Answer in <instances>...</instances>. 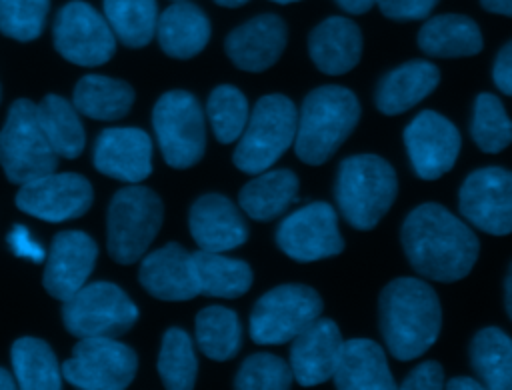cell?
I'll return each mask as SVG.
<instances>
[{"instance_id":"cell-11","label":"cell","mask_w":512,"mask_h":390,"mask_svg":"<svg viewBox=\"0 0 512 390\" xmlns=\"http://www.w3.org/2000/svg\"><path fill=\"white\" fill-rule=\"evenodd\" d=\"M136 368L132 348L108 336H92L80 338L62 366V376L82 390H120L132 382Z\"/></svg>"},{"instance_id":"cell-5","label":"cell","mask_w":512,"mask_h":390,"mask_svg":"<svg viewBox=\"0 0 512 390\" xmlns=\"http://www.w3.org/2000/svg\"><path fill=\"white\" fill-rule=\"evenodd\" d=\"M296 126L298 112L288 96L266 94L258 98L232 154L234 166L252 176L268 170L294 144Z\"/></svg>"},{"instance_id":"cell-50","label":"cell","mask_w":512,"mask_h":390,"mask_svg":"<svg viewBox=\"0 0 512 390\" xmlns=\"http://www.w3.org/2000/svg\"><path fill=\"white\" fill-rule=\"evenodd\" d=\"M214 2L220 4V6H224V8H238V6L246 4L248 0H214Z\"/></svg>"},{"instance_id":"cell-32","label":"cell","mask_w":512,"mask_h":390,"mask_svg":"<svg viewBox=\"0 0 512 390\" xmlns=\"http://www.w3.org/2000/svg\"><path fill=\"white\" fill-rule=\"evenodd\" d=\"M36 118L58 158H76L84 150V128L74 104L48 94L36 104Z\"/></svg>"},{"instance_id":"cell-34","label":"cell","mask_w":512,"mask_h":390,"mask_svg":"<svg viewBox=\"0 0 512 390\" xmlns=\"http://www.w3.org/2000/svg\"><path fill=\"white\" fill-rule=\"evenodd\" d=\"M196 342L204 356L216 362L230 360L242 346L238 314L224 306H206L196 314Z\"/></svg>"},{"instance_id":"cell-52","label":"cell","mask_w":512,"mask_h":390,"mask_svg":"<svg viewBox=\"0 0 512 390\" xmlns=\"http://www.w3.org/2000/svg\"><path fill=\"white\" fill-rule=\"evenodd\" d=\"M176 2H178V0H176Z\"/></svg>"},{"instance_id":"cell-49","label":"cell","mask_w":512,"mask_h":390,"mask_svg":"<svg viewBox=\"0 0 512 390\" xmlns=\"http://www.w3.org/2000/svg\"><path fill=\"white\" fill-rule=\"evenodd\" d=\"M12 388H16L14 376L6 368H0V390H12Z\"/></svg>"},{"instance_id":"cell-37","label":"cell","mask_w":512,"mask_h":390,"mask_svg":"<svg viewBox=\"0 0 512 390\" xmlns=\"http://www.w3.org/2000/svg\"><path fill=\"white\" fill-rule=\"evenodd\" d=\"M158 372L170 390H190L194 386L198 362L192 340L182 328L166 330L158 356Z\"/></svg>"},{"instance_id":"cell-12","label":"cell","mask_w":512,"mask_h":390,"mask_svg":"<svg viewBox=\"0 0 512 390\" xmlns=\"http://www.w3.org/2000/svg\"><path fill=\"white\" fill-rule=\"evenodd\" d=\"M460 214L492 236L512 234V170L484 166L470 172L458 192Z\"/></svg>"},{"instance_id":"cell-43","label":"cell","mask_w":512,"mask_h":390,"mask_svg":"<svg viewBox=\"0 0 512 390\" xmlns=\"http://www.w3.org/2000/svg\"><path fill=\"white\" fill-rule=\"evenodd\" d=\"M8 244L16 256L30 258L32 262H42L46 258L44 248L30 236V230L22 224H16L8 234Z\"/></svg>"},{"instance_id":"cell-33","label":"cell","mask_w":512,"mask_h":390,"mask_svg":"<svg viewBox=\"0 0 512 390\" xmlns=\"http://www.w3.org/2000/svg\"><path fill=\"white\" fill-rule=\"evenodd\" d=\"M14 378L24 390H58L62 368L50 346L38 338H20L12 344Z\"/></svg>"},{"instance_id":"cell-13","label":"cell","mask_w":512,"mask_h":390,"mask_svg":"<svg viewBox=\"0 0 512 390\" xmlns=\"http://www.w3.org/2000/svg\"><path fill=\"white\" fill-rule=\"evenodd\" d=\"M54 46L72 64L100 66L116 50V36L104 16L90 4L74 0L54 20Z\"/></svg>"},{"instance_id":"cell-36","label":"cell","mask_w":512,"mask_h":390,"mask_svg":"<svg viewBox=\"0 0 512 390\" xmlns=\"http://www.w3.org/2000/svg\"><path fill=\"white\" fill-rule=\"evenodd\" d=\"M470 134L486 154H498L512 144V120L496 94L482 92L476 96Z\"/></svg>"},{"instance_id":"cell-7","label":"cell","mask_w":512,"mask_h":390,"mask_svg":"<svg viewBox=\"0 0 512 390\" xmlns=\"http://www.w3.org/2000/svg\"><path fill=\"white\" fill-rule=\"evenodd\" d=\"M0 164L14 184H26L58 166V154L46 140L36 118V104L30 100H16L8 110L0 130Z\"/></svg>"},{"instance_id":"cell-45","label":"cell","mask_w":512,"mask_h":390,"mask_svg":"<svg viewBox=\"0 0 512 390\" xmlns=\"http://www.w3.org/2000/svg\"><path fill=\"white\" fill-rule=\"evenodd\" d=\"M448 390H482V382L472 376H454L444 384Z\"/></svg>"},{"instance_id":"cell-28","label":"cell","mask_w":512,"mask_h":390,"mask_svg":"<svg viewBox=\"0 0 512 390\" xmlns=\"http://www.w3.org/2000/svg\"><path fill=\"white\" fill-rule=\"evenodd\" d=\"M298 184V176L288 168L264 170L242 186L238 204L252 220L270 222L282 216L296 200Z\"/></svg>"},{"instance_id":"cell-30","label":"cell","mask_w":512,"mask_h":390,"mask_svg":"<svg viewBox=\"0 0 512 390\" xmlns=\"http://www.w3.org/2000/svg\"><path fill=\"white\" fill-rule=\"evenodd\" d=\"M470 366L484 388L512 390V338L496 326L478 330L470 342Z\"/></svg>"},{"instance_id":"cell-16","label":"cell","mask_w":512,"mask_h":390,"mask_svg":"<svg viewBox=\"0 0 512 390\" xmlns=\"http://www.w3.org/2000/svg\"><path fill=\"white\" fill-rule=\"evenodd\" d=\"M92 204L90 182L72 172H50L20 184L16 206L40 220L64 222L82 216Z\"/></svg>"},{"instance_id":"cell-19","label":"cell","mask_w":512,"mask_h":390,"mask_svg":"<svg viewBox=\"0 0 512 390\" xmlns=\"http://www.w3.org/2000/svg\"><path fill=\"white\" fill-rule=\"evenodd\" d=\"M286 42V22L276 14H258L234 28L226 36L224 48L236 68L264 72L278 62Z\"/></svg>"},{"instance_id":"cell-3","label":"cell","mask_w":512,"mask_h":390,"mask_svg":"<svg viewBox=\"0 0 512 390\" xmlns=\"http://www.w3.org/2000/svg\"><path fill=\"white\" fill-rule=\"evenodd\" d=\"M358 120L360 102L352 90L338 84L310 90L298 112L296 156L310 166L324 164L354 132Z\"/></svg>"},{"instance_id":"cell-41","label":"cell","mask_w":512,"mask_h":390,"mask_svg":"<svg viewBox=\"0 0 512 390\" xmlns=\"http://www.w3.org/2000/svg\"><path fill=\"white\" fill-rule=\"evenodd\" d=\"M440 0H376L380 12L398 22L424 20L438 6Z\"/></svg>"},{"instance_id":"cell-10","label":"cell","mask_w":512,"mask_h":390,"mask_svg":"<svg viewBox=\"0 0 512 390\" xmlns=\"http://www.w3.org/2000/svg\"><path fill=\"white\" fill-rule=\"evenodd\" d=\"M136 318V304L122 288L110 282L84 284L76 294L64 300L62 308L64 326L76 338H116L130 330Z\"/></svg>"},{"instance_id":"cell-46","label":"cell","mask_w":512,"mask_h":390,"mask_svg":"<svg viewBox=\"0 0 512 390\" xmlns=\"http://www.w3.org/2000/svg\"><path fill=\"white\" fill-rule=\"evenodd\" d=\"M334 2L350 14H364L376 4V0H334Z\"/></svg>"},{"instance_id":"cell-42","label":"cell","mask_w":512,"mask_h":390,"mask_svg":"<svg viewBox=\"0 0 512 390\" xmlns=\"http://www.w3.org/2000/svg\"><path fill=\"white\" fill-rule=\"evenodd\" d=\"M400 388L404 390H442L444 388V370L436 360H426L414 366Z\"/></svg>"},{"instance_id":"cell-4","label":"cell","mask_w":512,"mask_h":390,"mask_svg":"<svg viewBox=\"0 0 512 390\" xmlns=\"http://www.w3.org/2000/svg\"><path fill=\"white\" fill-rule=\"evenodd\" d=\"M398 194L394 168L376 154H354L340 162L334 198L350 226L372 230L392 208Z\"/></svg>"},{"instance_id":"cell-39","label":"cell","mask_w":512,"mask_h":390,"mask_svg":"<svg viewBox=\"0 0 512 390\" xmlns=\"http://www.w3.org/2000/svg\"><path fill=\"white\" fill-rule=\"evenodd\" d=\"M294 382L290 362L270 352L250 354L238 368L234 386L238 390H286Z\"/></svg>"},{"instance_id":"cell-1","label":"cell","mask_w":512,"mask_h":390,"mask_svg":"<svg viewBox=\"0 0 512 390\" xmlns=\"http://www.w3.org/2000/svg\"><path fill=\"white\" fill-rule=\"evenodd\" d=\"M400 240L410 266L436 282L466 278L480 254L472 228L436 202H424L406 216Z\"/></svg>"},{"instance_id":"cell-31","label":"cell","mask_w":512,"mask_h":390,"mask_svg":"<svg viewBox=\"0 0 512 390\" xmlns=\"http://www.w3.org/2000/svg\"><path fill=\"white\" fill-rule=\"evenodd\" d=\"M72 100L74 108L88 118L118 120L128 114L134 102V90L122 80L88 74L78 80Z\"/></svg>"},{"instance_id":"cell-27","label":"cell","mask_w":512,"mask_h":390,"mask_svg":"<svg viewBox=\"0 0 512 390\" xmlns=\"http://www.w3.org/2000/svg\"><path fill=\"white\" fill-rule=\"evenodd\" d=\"M482 32L464 14H438L418 30V48L430 58H466L482 52Z\"/></svg>"},{"instance_id":"cell-26","label":"cell","mask_w":512,"mask_h":390,"mask_svg":"<svg viewBox=\"0 0 512 390\" xmlns=\"http://www.w3.org/2000/svg\"><path fill=\"white\" fill-rule=\"evenodd\" d=\"M156 36L168 56L188 60L206 48L210 40V20L198 6L178 0L158 16Z\"/></svg>"},{"instance_id":"cell-6","label":"cell","mask_w":512,"mask_h":390,"mask_svg":"<svg viewBox=\"0 0 512 390\" xmlns=\"http://www.w3.org/2000/svg\"><path fill=\"white\" fill-rule=\"evenodd\" d=\"M162 200L144 186L118 190L108 208V254L118 264H134L162 226Z\"/></svg>"},{"instance_id":"cell-48","label":"cell","mask_w":512,"mask_h":390,"mask_svg":"<svg viewBox=\"0 0 512 390\" xmlns=\"http://www.w3.org/2000/svg\"><path fill=\"white\" fill-rule=\"evenodd\" d=\"M504 306H506V312L512 320V264L508 266L506 280H504Z\"/></svg>"},{"instance_id":"cell-17","label":"cell","mask_w":512,"mask_h":390,"mask_svg":"<svg viewBox=\"0 0 512 390\" xmlns=\"http://www.w3.org/2000/svg\"><path fill=\"white\" fill-rule=\"evenodd\" d=\"M342 344L344 340L338 324L330 318H316L292 338L290 368L294 380L300 386H318L332 380L342 354Z\"/></svg>"},{"instance_id":"cell-8","label":"cell","mask_w":512,"mask_h":390,"mask_svg":"<svg viewBox=\"0 0 512 390\" xmlns=\"http://www.w3.org/2000/svg\"><path fill=\"white\" fill-rule=\"evenodd\" d=\"M320 294L306 284H280L262 294L250 314V338L276 346L292 342L322 314Z\"/></svg>"},{"instance_id":"cell-44","label":"cell","mask_w":512,"mask_h":390,"mask_svg":"<svg viewBox=\"0 0 512 390\" xmlns=\"http://www.w3.org/2000/svg\"><path fill=\"white\" fill-rule=\"evenodd\" d=\"M492 80L500 92L512 96V40L500 48L492 66Z\"/></svg>"},{"instance_id":"cell-24","label":"cell","mask_w":512,"mask_h":390,"mask_svg":"<svg viewBox=\"0 0 512 390\" xmlns=\"http://www.w3.org/2000/svg\"><path fill=\"white\" fill-rule=\"evenodd\" d=\"M440 84V70L428 60H410L398 68L386 72L376 86V108L386 116L402 114L426 96H430Z\"/></svg>"},{"instance_id":"cell-20","label":"cell","mask_w":512,"mask_h":390,"mask_svg":"<svg viewBox=\"0 0 512 390\" xmlns=\"http://www.w3.org/2000/svg\"><path fill=\"white\" fill-rule=\"evenodd\" d=\"M94 166L102 174L138 184L152 172V142L140 128H106L94 144Z\"/></svg>"},{"instance_id":"cell-23","label":"cell","mask_w":512,"mask_h":390,"mask_svg":"<svg viewBox=\"0 0 512 390\" xmlns=\"http://www.w3.org/2000/svg\"><path fill=\"white\" fill-rule=\"evenodd\" d=\"M308 54L320 72L346 74L362 58V32L350 18L330 16L310 32Z\"/></svg>"},{"instance_id":"cell-35","label":"cell","mask_w":512,"mask_h":390,"mask_svg":"<svg viewBox=\"0 0 512 390\" xmlns=\"http://www.w3.org/2000/svg\"><path fill=\"white\" fill-rule=\"evenodd\" d=\"M104 18L122 44L146 46L156 34V0H104Z\"/></svg>"},{"instance_id":"cell-21","label":"cell","mask_w":512,"mask_h":390,"mask_svg":"<svg viewBox=\"0 0 512 390\" xmlns=\"http://www.w3.org/2000/svg\"><path fill=\"white\" fill-rule=\"evenodd\" d=\"M188 226L200 250L226 252L248 240V226L240 210L222 194L200 196L190 208Z\"/></svg>"},{"instance_id":"cell-38","label":"cell","mask_w":512,"mask_h":390,"mask_svg":"<svg viewBox=\"0 0 512 390\" xmlns=\"http://www.w3.org/2000/svg\"><path fill=\"white\" fill-rule=\"evenodd\" d=\"M206 112H208L212 132L216 140L222 144L236 142L250 118L246 96L236 86H230V84L216 86L210 92Z\"/></svg>"},{"instance_id":"cell-29","label":"cell","mask_w":512,"mask_h":390,"mask_svg":"<svg viewBox=\"0 0 512 390\" xmlns=\"http://www.w3.org/2000/svg\"><path fill=\"white\" fill-rule=\"evenodd\" d=\"M192 264L200 294L212 298H240L250 290L254 280L248 262L228 258L222 252L198 250L192 254Z\"/></svg>"},{"instance_id":"cell-51","label":"cell","mask_w":512,"mask_h":390,"mask_svg":"<svg viewBox=\"0 0 512 390\" xmlns=\"http://www.w3.org/2000/svg\"><path fill=\"white\" fill-rule=\"evenodd\" d=\"M272 2H278V4H292V2H300V0H272Z\"/></svg>"},{"instance_id":"cell-40","label":"cell","mask_w":512,"mask_h":390,"mask_svg":"<svg viewBox=\"0 0 512 390\" xmlns=\"http://www.w3.org/2000/svg\"><path fill=\"white\" fill-rule=\"evenodd\" d=\"M50 0H0V32L18 42L40 36Z\"/></svg>"},{"instance_id":"cell-14","label":"cell","mask_w":512,"mask_h":390,"mask_svg":"<svg viewBox=\"0 0 512 390\" xmlns=\"http://www.w3.org/2000/svg\"><path fill=\"white\" fill-rule=\"evenodd\" d=\"M278 248L298 262H316L338 256L344 240L336 210L328 202H310L288 214L276 230Z\"/></svg>"},{"instance_id":"cell-15","label":"cell","mask_w":512,"mask_h":390,"mask_svg":"<svg viewBox=\"0 0 512 390\" xmlns=\"http://www.w3.org/2000/svg\"><path fill=\"white\" fill-rule=\"evenodd\" d=\"M404 146L416 176L438 180L454 168L462 138L446 116L434 110H422L404 128Z\"/></svg>"},{"instance_id":"cell-25","label":"cell","mask_w":512,"mask_h":390,"mask_svg":"<svg viewBox=\"0 0 512 390\" xmlns=\"http://www.w3.org/2000/svg\"><path fill=\"white\" fill-rule=\"evenodd\" d=\"M338 390H394L386 352L370 338H350L332 376Z\"/></svg>"},{"instance_id":"cell-9","label":"cell","mask_w":512,"mask_h":390,"mask_svg":"<svg viewBox=\"0 0 512 390\" xmlns=\"http://www.w3.org/2000/svg\"><path fill=\"white\" fill-rule=\"evenodd\" d=\"M152 124L168 166L184 170L204 156V112L190 92L170 90L162 94L152 110Z\"/></svg>"},{"instance_id":"cell-47","label":"cell","mask_w":512,"mask_h":390,"mask_svg":"<svg viewBox=\"0 0 512 390\" xmlns=\"http://www.w3.org/2000/svg\"><path fill=\"white\" fill-rule=\"evenodd\" d=\"M482 8L492 14L512 16V0H480Z\"/></svg>"},{"instance_id":"cell-18","label":"cell","mask_w":512,"mask_h":390,"mask_svg":"<svg viewBox=\"0 0 512 390\" xmlns=\"http://www.w3.org/2000/svg\"><path fill=\"white\" fill-rule=\"evenodd\" d=\"M96 242L78 230L60 232L54 236L42 284L46 292L58 300H68L88 280L96 264Z\"/></svg>"},{"instance_id":"cell-2","label":"cell","mask_w":512,"mask_h":390,"mask_svg":"<svg viewBox=\"0 0 512 390\" xmlns=\"http://www.w3.org/2000/svg\"><path fill=\"white\" fill-rule=\"evenodd\" d=\"M378 324L388 352L410 362L428 352L442 330V306L434 288L420 278H394L378 298Z\"/></svg>"},{"instance_id":"cell-22","label":"cell","mask_w":512,"mask_h":390,"mask_svg":"<svg viewBox=\"0 0 512 390\" xmlns=\"http://www.w3.org/2000/svg\"><path fill=\"white\" fill-rule=\"evenodd\" d=\"M138 278L144 290L158 300L182 302L200 294L192 254L176 242L144 256Z\"/></svg>"}]
</instances>
